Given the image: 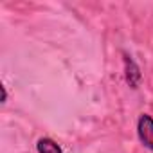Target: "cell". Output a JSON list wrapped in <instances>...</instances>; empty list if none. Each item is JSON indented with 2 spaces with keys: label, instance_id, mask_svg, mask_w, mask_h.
<instances>
[{
  "label": "cell",
  "instance_id": "obj_2",
  "mask_svg": "<svg viewBox=\"0 0 153 153\" xmlns=\"http://www.w3.org/2000/svg\"><path fill=\"white\" fill-rule=\"evenodd\" d=\"M36 149H38V153H63L61 148H59L52 139H49V137L40 139L38 144H36Z\"/></svg>",
  "mask_w": 153,
  "mask_h": 153
},
{
  "label": "cell",
  "instance_id": "obj_1",
  "mask_svg": "<svg viewBox=\"0 0 153 153\" xmlns=\"http://www.w3.org/2000/svg\"><path fill=\"white\" fill-rule=\"evenodd\" d=\"M137 133H139L140 142L146 148L153 149V117H149L146 114L140 115L139 123H137Z\"/></svg>",
  "mask_w": 153,
  "mask_h": 153
}]
</instances>
